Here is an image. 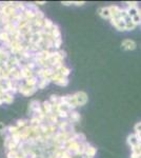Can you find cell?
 Wrapping results in <instances>:
<instances>
[{
	"label": "cell",
	"mask_w": 141,
	"mask_h": 158,
	"mask_svg": "<svg viewBox=\"0 0 141 158\" xmlns=\"http://www.w3.org/2000/svg\"><path fill=\"white\" fill-rule=\"evenodd\" d=\"M51 80H52V82H55L56 85L60 86H66L68 85V78L64 77L60 72H56L51 77Z\"/></svg>",
	"instance_id": "cell-1"
},
{
	"label": "cell",
	"mask_w": 141,
	"mask_h": 158,
	"mask_svg": "<svg viewBox=\"0 0 141 158\" xmlns=\"http://www.w3.org/2000/svg\"><path fill=\"white\" fill-rule=\"evenodd\" d=\"M74 95V98H75V101H76V104L77 106H84L86 102H88L89 100V97H88V94L85 93V92H76L75 94H73Z\"/></svg>",
	"instance_id": "cell-2"
},
{
	"label": "cell",
	"mask_w": 141,
	"mask_h": 158,
	"mask_svg": "<svg viewBox=\"0 0 141 158\" xmlns=\"http://www.w3.org/2000/svg\"><path fill=\"white\" fill-rule=\"evenodd\" d=\"M110 22L113 27H115L119 32H125L126 31V25H125V21L121 18V16L118 17V18H112L110 19Z\"/></svg>",
	"instance_id": "cell-3"
},
{
	"label": "cell",
	"mask_w": 141,
	"mask_h": 158,
	"mask_svg": "<svg viewBox=\"0 0 141 158\" xmlns=\"http://www.w3.org/2000/svg\"><path fill=\"white\" fill-rule=\"evenodd\" d=\"M137 48V43L133 39H124L121 42V49L123 51H134Z\"/></svg>",
	"instance_id": "cell-4"
},
{
	"label": "cell",
	"mask_w": 141,
	"mask_h": 158,
	"mask_svg": "<svg viewBox=\"0 0 141 158\" xmlns=\"http://www.w3.org/2000/svg\"><path fill=\"white\" fill-rule=\"evenodd\" d=\"M126 142H127V144H129V147L131 148V149H132L133 147L137 146L139 142H141V140L138 138L137 135H136L135 133H133V134H130L129 136H127Z\"/></svg>",
	"instance_id": "cell-5"
},
{
	"label": "cell",
	"mask_w": 141,
	"mask_h": 158,
	"mask_svg": "<svg viewBox=\"0 0 141 158\" xmlns=\"http://www.w3.org/2000/svg\"><path fill=\"white\" fill-rule=\"evenodd\" d=\"M98 15L101 18L103 19H111V13H110V7L109 6H102V7H99L98 11Z\"/></svg>",
	"instance_id": "cell-6"
},
{
	"label": "cell",
	"mask_w": 141,
	"mask_h": 158,
	"mask_svg": "<svg viewBox=\"0 0 141 158\" xmlns=\"http://www.w3.org/2000/svg\"><path fill=\"white\" fill-rule=\"evenodd\" d=\"M68 119H70V120H71L72 122H73L74 124H75V123H77V122L80 121L81 116H80V114H79L78 112L74 110V111H72L71 113H70V116H68Z\"/></svg>",
	"instance_id": "cell-7"
},
{
	"label": "cell",
	"mask_w": 141,
	"mask_h": 158,
	"mask_svg": "<svg viewBox=\"0 0 141 158\" xmlns=\"http://www.w3.org/2000/svg\"><path fill=\"white\" fill-rule=\"evenodd\" d=\"M42 108H43V111H44V113L48 115V114H52L53 113V103L51 102L50 100H47L44 101V102L42 103Z\"/></svg>",
	"instance_id": "cell-8"
},
{
	"label": "cell",
	"mask_w": 141,
	"mask_h": 158,
	"mask_svg": "<svg viewBox=\"0 0 141 158\" xmlns=\"http://www.w3.org/2000/svg\"><path fill=\"white\" fill-rule=\"evenodd\" d=\"M97 153V149L95 147H93L92 144H89V146L88 147V149H86L85 151V156H88L89 158H94L95 155H96Z\"/></svg>",
	"instance_id": "cell-9"
},
{
	"label": "cell",
	"mask_w": 141,
	"mask_h": 158,
	"mask_svg": "<svg viewBox=\"0 0 141 158\" xmlns=\"http://www.w3.org/2000/svg\"><path fill=\"white\" fill-rule=\"evenodd\" d=\"M29 124H30V120H27V119H19L16 122V126L19 129H23L27 126H29Z\"/></svg>",
	"instance_id": "cell-10"
},
{
	"label": "cell",
	"mask_w": 141,
	"mask_h": 158,
	"mask_svg": "<svg viewBox=\"0 0 141 158\" xmlns=\"http://www.w3.org/2000/svg\"><path fill=\"white\" fill-rule=\"evenodd\" d=\"M2 100H3L4 103H7V104L12 103L13 101H14V95H12V94H10V93H6L3 95Z\"/></svg>",
	"instance_id": "cell-11"
},
{
	"label": "cell",
	"mask_w": 141,
	"mask_h": 158,
	"mask_svg": "<svg viewBox=\"0 0 141 158\" xmlns=\"http://www.w3.org/2000/svg\"><path fill=\"white\" fill-rule=\"evenodd\" d=\"M50 82H52L51 79H41V80H39L37 86H38V89H44Z\"/></svg>",
	"instance_id": "cell-12"
},
{
	"label": "cell",
	"mask_w": 141,
	"mask_h": 158,
	"mask_svg": "<svg viewBox=\"0 0 141 158\" xmlns=\"http://www.w3.org/2000/svg\"><path fill=\"white\" fill-rule=\"evenodd\" d=\"M125 4H126V7H138V2L136 1H126Z\"/></svg>",
	"instance_id": "cell-13"
},
{
	"label": "cell",
	"mask_w": 141,
	"mask_h": 158,
	"mask_svg": "<svg viewBox=\"0 0 141 158\" xmlns=\"http://www.w3.org/2000/svg\"><path fill=\"white\" fill-rule=\"evenodd\" d=\"M136 131H141V121L137 122V123L135 124V127H134V132H136Z\"/></svg>",
	"instance_id": "cell-14"
},
{
	"label": "cell",
	"mask_w": 141,
	"mask_h": 158,
	"mask_svg": "<svg viewBox=\"0 0 141 158\" xmlns=\"http://www.w3.org/2000/svg\"><path fill=\"white\" fill-rule=\"evenodd\" d=\"M6 127L4 126V123L0 122V132H1V133H3V132L6 131Z\"/></svg>",
	"instance_id": "cell-15"
},
{
	"label": "cell",
	"mask_w": 141,
	"mask_h": 158,
	"mask_svg": "<svg viewBox=\"0 0 141 158\" xmlns=\"http://www.w3.org/2000/svg\"><path fill=\"white\" fill-rule=\"evenodd\" d=\"M73 4H75V6H83V4H85V2H79V1H73Z\"/></svg>",
	"instance_id": "cell-16"
},
{
	"label": "cell",
	"mask_w": 141,
	"mask_h": 158,
	"mask_svg": "<svg viewBox=\"0 0 141 158\" xmlns=\"http://www.w3.org/2000/svg\"><path fill=\"white\" fill-rule=\"evenodd\" d=\"M44 3H45V2H37L36 4H44Z\"/></svg>",
	"instance_id": "cell-17"
},
{
	"label": "cell",
	"mask_w": 141,
	"mask_h": 158,
	"mask_svg": "<svg viewBox=\"0 0 141 158\" xmlns=\"http://www.w3.org/2000/svg\"><path fill=\"white\" fill-rule=\"evenodd\" d=\"M140 16H141V9H140Z\"/></svg>",
	"instance_id": "cell-18"
},
{
	"label": "cell",
	"mask_w": 141,
	"mask_h": 158,
	"mask_svg": "<svg viewBox=\"0 0 141 158\" xmlns=\"http://www.w3.org/2000/svg\"><path fill=\"white\" fill-rule=\"evenodd\" d=\"M0 42H1V41H0Z\"/></svg>",
	"instance_id": "cell-19"
}]
</instances>
